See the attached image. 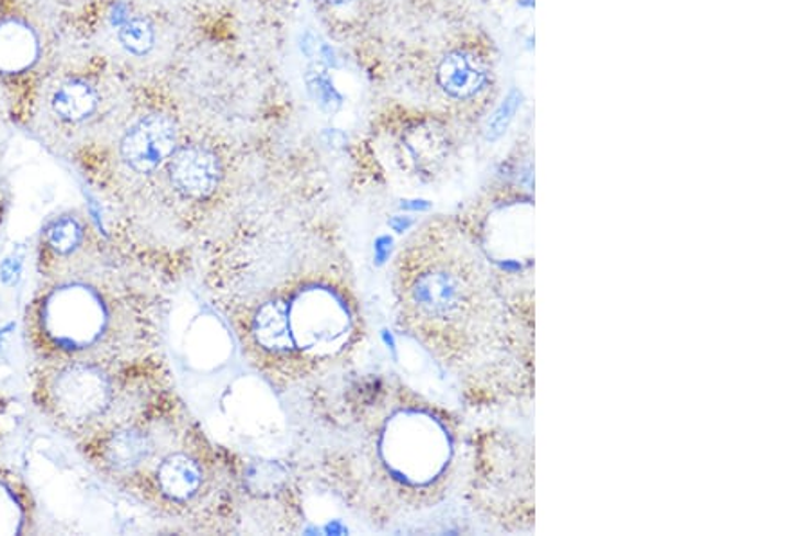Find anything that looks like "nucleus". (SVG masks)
<instances>
[{
	"instance_id": "nucleus-1",
	"label": "nucleus",
	"mask_w": 811,
	"mask_h": 536,
	"mask_svg": "<svg viewBox=\"0 0 811 536\" xmlns=\"http://www.w3.org/2000/svg\"><path fill=\"white\" fill-rule=\"evenodd\" d=\"M404 324L453 369L468 370L505 349L504 294L476 241L453 226L415 233L398 257Z\"/></svg>"
},
{
	"instance_id": "nucleus-2",
	"label": "nucleus",
	"mask_w": 811,
	"mask_h": 536,
	"mask_svg": "<svg viewBox=\"0 0 811 536\" xmlns=\"http://www.w3.org/2000/svg\"><path fill=\"white\" fill-rule=\"evenodd\" d=\"M243 327L262 356L282 364H318L347 345L353 327L347 289L333 280L274 277L246 299Z\"/></svg>"
},
{
	"instance_id": "nucleus-3",
	"label": "nucleus",
	"mask_w": 811,
	"mask_h": 536,
	"mask_svg": "<svg viewBox=\"0 0 811 536\" xmlns=\"http://www.w3.org/2000/svg\"><path fill=\"white\" fill-rule=\"evenodd\" d=\"M379 454L394 482L420 501L439 493L448 482L457 457V437L448 421L424 406H408L384 428Z\"/></svg>"
},
{
	"instance_id": "nucleus-4",
	"label": "nucleus",
	"mask_w": 811,
	"mask_h": 536,
	"mask_svg": "<svg viewBox=\"0 0 811 536\" xmlns=\"http://www.w3.org/2000/svg\"><path fill=\"white\" fill-rule=\"evenodd\" d=\"M176 122L165 114H148L132 125L122 142V157L126 167L137 174L156 172L170 161L177 148Z\"/></svg>"
},
{
	"instance_id": "nucleus-5",
	"label": "nucleus",
	"mask_w": 811,
	"mask_h": 536,
	"mask_svg": "<svg viewBox=\"0 0 811 536\" xmlns=\"http://www.w3.org/2000/svg\"><path fill=\"white\" fill-rule=\"evenodd\" d=\"M170 181L182 198L202 201L217 190L222 181V163L212 148L187 145L177 148L168 161Z\"/></svg>"
},
{
	"instance_id": "nucleus-6",
	"label": "nucleus",
	"mask_w": 811,
	"mask_h": 536,
	"mask_svg": "<svg viewBox=\"0 0 811 536\" xmlns=\"http://www.w3.org/2000/svg\"><path fill=\"white\" fill-rule=\"evenodd\" d=\"M56 401L69 417L89 420L100 414L111 398V384L100 370L75 365L64 370L55 384Z\"/></svg>"
},
{
	"instance_id": "nucleus-7",
	"label": "nucleus",
	"mask_w": 811,
	"mask_h": 536,
	"mask_svg": "<svg viewBox=\"0 0 811 536\" xmlns=\"http://www.w3.org/2000/svg\"><path fill=\"white\" fill-rule=\"evenodd\" d=\"M489 81V67L476 53H448L437 67V83L443 94L454 100H471L484 91Z\"/></svg>"
},
{
	"instance_id": "nucleus-8",
	"label": "nucleus",
	"mask_w": 811,
	"mask_h": 536,
	"mask_svg": "<svg viewBox=\"0 0 811 536\" xmlns=\"http://www.w3.org/2000/svg\"><path fill=\"white\" fill-rule=\"evenodd\" d=\"M156 482L162 495L170 501L188 502L202 490L204 471L198 459L177 451L157 466Z\"/></svg>"
},
{
	"instance_id": "nucleus-9",
	"label": "nucleus",
	"mask_w": 811,
	"mask_h": 536,
	"mask_svg": "<svg viewBox=\"0 0 811 536\" xmlns=\"http://www.w3.org/2000/svg\"><path fill=\"white\" fill-rule=\"evenodd\" d=\"M38 58L35 31L21 21L0 22V71L22 72Z\"/></svg>"
},
{
	"instance_id": "nucleus-10",
	"label": "nucleus",
	"mask_w": 811,
	"mask_h": 536,
	"mask_svg": "<svg viewBox=\"0 0 811 536\" xmlns=\"http://www.w3.org/2000/svg\"><path fill=\"white\" fill-rule=\"evenodd\" d=\"M64 316L60 336L71 344H89L103 327V309L89 293L72 294V302L64 300Z\"/></svg>"
},
{
	"instance_id": "nucleus-11",
	"label": "nucleus",
	"mask_w": 811,
	"mask_h": 536,
	"mask_svg": "<svg viewBox=\"0 0 811 536\" xmlns=\"http://www.w3.org/2000/svg\"><path fill=\"white\" fill-rule=\"evenodd\" d=\"M151 440L148 434L128 426L122 431L114 432L105 445L106 462L117 471H132L147 462L151 456Z\"/></svg>"
},
{
	"instance_id": "nucleus-12",
	"label": "nucleus",
	"mask_w": 811,
	"mask_h": 536,
	"mask_svg": "<svg viewBox=\"0 0 811 536\" xmlns=\"http://www.w3.org/2000/svg\"><path fill=\"white\" fill-rule=\"evenodd\" d=\"M98 94L94 87L83 80H69L56 89L53 111L67 122H81L97 111Z\"/></svg>"
},
{
	"instance_id": "nucleus-13",
	"label": "nucleus",
	"mask_w": 811,
	"mask_h": 536,
	"mask_svg": "<svg viewBox=\"0 0 811 536\" xmlns=\"http://www.w3.org/2000/svg\"><path fill=\"white\" fill-rule=\"evenodd\" d=\"M404 145L418 167L439 165L448 154V139L443 132L431 125H418L404 137Z\"/></svg>"
},
{
	"instance_id": "nucleus-14",
	"label": "nucleus",
	"mask_w": 811,
	"mask_h": 536,
	"mask_svg": "<svg viewBox=\"0 0 811 536\" xmlns=\"http://www.w3.org/2000/svg\"><path fill=\"white\" fill-rule=\"evenodd\" d=\"M120 42L132 55H147L156 42V31L145 19H132L120 30Z\"/></svg>"
},
{
	"instance_id": "nucleus-15",
	"label": "nucleus",
	"mask_w": 811,
	"mask_h": 536,
	"mask_svg": "<svg viewBox=\"0 0 811 536\" xmlns=\"http://www.w3.org/2000/svg\"><path fill=\"white\" fill-rule=\"evenodd\" d=\"M81 226L76 219L61 217L50 224L47 230V243L50 248H55L58 254H69L81 243Z\"/></svg>"
},
{
	"instance_id": "nucleus-16",
	"label": "nucleus",
	"mask_w": 811,
	"mask_h": 536,
	"mask_svg": "<svg viewBox=\"0 0 811 536\" xmlns=\"http://www.w3.org/2000/svg\"><path fill=\"white\" fill-rule=\"evenodd\" d=\"M519 105H521V94L518 91H512L509 97L505 98L504 103L498 107V111L494 112L485 129V136L489 142H496L498 137L504 136L510 122L515 120Z\"/></svg>"
},
{
	"instance_id": "nucleus-17",
	"label": "nucleus",
	"mask_w": 811,
	"mask_h": 536,
	"mask_svg": "<svg viewBox=\"0 0 811 536\" xmlns=\"http://www.w3.org/2000/svg\"><path fill=\"white\" fill-rule=\"evenodd\" d=\"M308 89L313 92V97L318 100L319 105L325 107V109H333L334 102L339 103L338 94L330 86V81L322 75H314L313 78H308Z\"/></svg>"
},
{
	"instance_id": "nucleus-18",
	"label": "nucleus",
	"mask_w": 811,
	"mask_h": 536,
	"mask_svg": "<svg viewBox=\"0 0 811 536\" xmlns=\"http://www.w3.org/2000/svg\"><path fill=\"white\" fill-rule=\"evenodd\" d=\"M328 4L339 5V4H347V2H350V0H327Z\"/></svg>"
}]
</instances>
